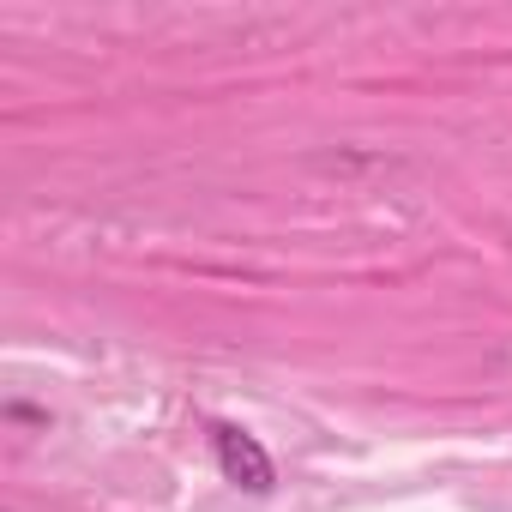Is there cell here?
<instances>
[{"instance_id":"cell-1","label":"cell","mask_w":512,"mask_h":512,"mask_svg":"<svg viewBox=\"0 0 512 512\" xmlns=\"http://www.w3.org/2000/svg\"><path fill=\"white\" fill-rule=\"evenodd\" d=\"M211 452H217L223 482H235V488H247V494H272L278 470H272L266 446L253 440L247 428H235V422H211Z\"/></svg>"}]
</instances>
